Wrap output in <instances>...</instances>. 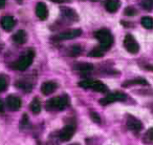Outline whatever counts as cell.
<instances>
[{"label": "cell", "mask_w": 153, "mask_h": 145, "mask_svg": "<svg viewBox=\"0 0 153 145\" xmlns=\"http://www.w3.org/2000/svg\"><path fill=\"white\" fill-rule=\"evenodd\" d=\"M94 37L99 40L100 47L103 51L109 49L113 43V37L111 35V33L109 32V30H107V28H102V30L97 31L94 33Z\"/></svg>", "instance_id": "1"}, {"label": "cell", "mask_w": 153, "mask_h": 145, "mask_svg": "<svg viewBox=\"0 0 153 145\" xmlns=\"http://www.w3.org/2000/svg\"><path fill=\"white\" fill-rule=\"evenodd\" d=\"M69 104V99L67 96H60L49 99L46 102L47 111H62Z\"/></svg>", "instance_id": "2"}, {"label": "cell", "mask_w": 153, "mask_h": 145, "mask_svg": "<svg viewBox=\"0 0 153 145\" xmlns=\"http://www.w3.org/2000/svg\"><path fill=\"white\" fill-rule=\"evenodd\" d=\"M34 58H35V52L33 49H30L25 55H23L18 61H16L13 64V68H15L17 70H25L32 64Z\"/></svg>", "instance_id": "3"}, {"label": "cell", "mask_w": 153, "mask_h": 145, "mask_svg": "<svg viewBox=\"0 0 153 145\" xmlns=\"http://www.w3.org/2000/svg\"><path fill=\"white\" fill-rule=\"evenodd\" d=\"M127 96H126L124 93L121 92H117V93H111L108 96L104 97L100 100V103L102 105H108L110 103L113 102H117V101H125Z\"/></svg>", "instance_id": "4"}, {"label": "cell", "mask_w": 153, "mask_h": 145, "mask_svg": "<svg viewBox=\"0 0 153 145\" xmlns=\"http://www.w3.org/2000/svg\"><path fill=\"white\" fill-rule=\"evenodd\" d=\"M82 34V31L80 28H74V30H68L65 32H62L60 34H58L57 36H55L53 39H55L56 41H63V40H69V39H74L79 37Z\"/></svg>", "instance_id": "5"}, {"label": "cell", "mask_w": 153, "mask_h": 145, "mask_svg": "<svg viewBox=\"0 0 153 145\" xmlns=\"http://www.w3.org/2000/svg\"><path fill=\"white\" fill-rule=\"evenodd\" d=\"M124 46H125V49H127L130 54H136L140 51V45L136 42L134 37L130 34L126 35L125 39H124Z\"/></svg>", "instance_id": "6"}, {"label": "cell", "mask_w": 153, "mask_h": 145, "mask_svg": "<svg viewBox=\"0 0 153 145\" xmlns=\"http://www.w3.org/2000/svg\"><path fill=\"white\" fill-rule=\"evenodd\" d=\"M126 125L132 132H140L143 128V124L137 118L133 117L131 115L127 116V120H126Z\"/></svg>", "instance_id": "7"}, {"label": "cell", "mask_w": 153, "mask_h": 145, "mask_svg": "<svg viewBox=\"0 0 153 145\" xmlns=\"http://www.w3.org/2000/svg\"><path fill=\"white\" fill-rule=\"evenodd\" d=\"M7 105L10 111H19L20 107H21V100H20L19 97L15 96V95H11L7 99Z\"/></svg>", "instance_id": "8"}, {"label": "cell", "mask_w": 153, "mask_h": 145, "mask_svg": "<svg viewBox=\"0 0 153 145\" xmlns=\"http://www.w3.org/2000/svg\"><path fill=\"white\" fill-rule=\"evenodd\" d=\"M74 134V127L72 125H67L61 129V132H60V134H59V137H60V139H61V141L67 142V141H69L70 139L72 138Z\"/></svg>", "instance_id": "9"}, {"label": "cell", "mask_w": 153, "mask_h": 145, "mask_svg": "<svg viewBox=\"0 0 153 145\" xmlns=\"http://www.w3.org/2000/svg\"><path fill=\"white\" fill-rule=\"evenodd\" d=\"M58 87V84L53 81H46L41 85V92L45 96H48V95L53 94Z\"/></svg>", "instance_id": "10"}, {"label": "cell", "mask_w": 153, "mask_h": 145, "mask_svg": "<svg viewBox=\"0 0 153 145\" xmlns=\"http://www.w3.org/2000/svg\"><path fill=\"white\" fill-rule=\"evenodd\" d=\"M36 15L39 19L45 20L48 16V11H47V7L45 3L39 2L36 5Z\"/></svg>", "instance_id": "11"}, {"label": "cell", "mask_w": 153, "mask_h": 145, "mask_svg": "<svg viewBox=\"0 0 153 145\" xmlns=\"http://www.w3.org/2000/svg\"><path fill=\"white\" fill-rule=\"evenodd\" d=\"M61 13L64 17H66L69 20H72V21H78V20H79V16H78L76 12L74 11V10L70 9V7H61Z\"/></svg>", "instance_id": "12"}, {"label": "cell", "mask_w": 153, "mask_h": 145, "mask_svg": "<svg viewBox=\"0 0 153 145\" xmlns=\"http://www.w3.org/2000/svg\"><path fill=\"white\" fill-rule=\"evenodd\" d=\"M16 21L12 16H3L1 18V26L4 28L5 31H11L15 26Z\"/></svg>", "instance_id": "13"}, {"label": "cell", "mask_w": 153, "mask_h": 145, "mask_svg": "<svg viewBox=\"0 0 153 145\" xmlns=\"http://www.w3.org/2000/svg\"><path fill=\"white\" fill-rule=\"evenodd\" d=\"M105 9L109 12V13H115V12L119 10L121 2L120 0H106L104 3Z\"/></svg>", "instance_id": "14"}, {"label": "cell", "mask_w": 153, "mask_h": 145, "mask_svg": "<svg viewBox=\"0 0 153 145\" xmlns=\"http://www.w3.org/2000/svg\"><path fill=\"white\" fill-rule=\"evenodd\" d=\"M12 39H13L14 42L17 43V44H24V43L26 42L27 36H26V33L24 32L23 30H20V31H18L16 34L13 35Z\"/></svg>", "instance_id": "15"}, {"label": "cell", "mask_w": 153, "mask_h": 145, "mask_svg": "<svg viewBox=\"0 0 153 145\" xmlns=\"http://www.w3.org/2000/svg\"><path fill=\"white\" fill-rule=\"evenodd\" d=\"M74 68L76 70H79V72H91L92 68H94V65L90 63H78L74 66Z\"/></svg>", "instance_id": "16"}, {"label": "cell", "mask_w": 153, "mask_h": 145, "mask_svg": "<svg viewBox=\"0 0 153 145\" xmlns=\"http://www.w3.org/2000/svg\"><path fill=\"white\" fill-rule=\"evenodd\" d=\"M135 84H140V85H148V82H147V80H145L144 78H135V79L126 81L125 83H123V86H130V85H135Z\"/></svg>", "instance_id": "17"}, {"label": "cell", "mask_w": 153, "mask_h": 145, "mask_svg": "<svg viewBox=\"0 0 153 145\" xmlns=\"http://www.w3.org/2000/svg\"><path fill=\"white\" fill-rule=\"evenodd\" d=\"M91 88L94 90V92H99V93H106L107 90H108V87H107L103 82L96 81V80H94V85H92Z\"/></svg>", "instance_id": "18"}, {"label": "cell", "mask_w": 153, "mask_h": 145, "mask_svg": "<svg viewBox=\"0 0 153 145\" xmlns=\"http://www.w3.org/2000/svg\"><path fill=\"white\" fill-rule=\"evenodd\" d=\"M30 109L34 114H39V113H40V111H41V103H40V101H39L38 98L33 99V101L30 102Z\"/></svg>", "instance_id": "19"}, {"label": "cell", "mask_w": 153, "mask_h": 145, "mask_svg": "<svg viewBox=\"0 0 153 145\" xmlns=\"http://www.w3.org/2000/svg\"><path fill=\"white\" fill-rule=\"evenodd\" d=\"M140 23L147 30H151L153 28V19L149 16H146V17H143L142 20H140Z\"/></svg>", "instance_id": "20"}, {"label": "cell", "mask_w": 153, "mask_h": 145, "mask_svg": "<svg viewBox=\"0 0 153 145\" xmlns=\"http://www.w3.org/2000/svg\"><path fill=\"white\" fill-rule=\"evenodd\" d=\"M104 52L105 51H103V49L99 46V47L94 49L91 52H89L88 56H89V57H94V58H100V57H103V55H104Z\"/></svg>", "instance_id": "21"}, {"label": "cell", "mask_w": 153, "mask_h": 145, "mask_svg": "<svg viewBox=\"0 0 153 145\" xmlns=\"http://www.w3.org/2000/svg\"><path fill=\"white\" fill-rule=\"evenodd\" d=\"M94 80L91 79H86V80H82V81L79 82V86L82 88H91L92 85H94Z\"/></svg>", "instance_id": "22"}, {"label": "cell", "mask_w": 153, "mask_h": 145, "mask_svg": "<svg viewBox=\"0 0 153 145\" xmlns=\"http://www.w3.org/2000/svg\"><path fill=\"white\" fill-rule=\"evenodd\" d=\"M144 142L145 143H151L153 142V127L149 128L146 132L144 136Z\"/></svg>", "instance_id": "23"}, {"label": "cell", "mask_w": 153, "mask_h": 145, "mask_svg": "<svg viewBox=\"0 0 153 145\" xmlns=\"http://www.w3.org/2000/svg\"><path fill=\"white\" fill-rule=\"evenodd\" d=\"M140 5L146 11H151L153 9V0H142Z\"/></svg>", "instance_id": "24"}, {"label": "cell", "mask_w": 153, "mask_h": 145, "mask_svg": "<svg viewBox=\"0 0 153 145\" xmlns=\"http://www.w3.org/2000/svg\"><path fill=\"white\" fill-rule=\"evenodd\" d=\"M7 78L5 77L4 75H0V93L3 92V90H5V88H7Z\"/></svg>", "instance_id": "25"}, {"label": "cell", "mask_w": 153, "mask_h": 145, "mask_svg": "<svg viewBox=\"0 0 153 145\" xmlns=\"http://www.w3.org/2000/svg\"><path fill=\"white\" fill-rule=\"evenodd\" d=\"M69 53H70V56L79 55V54L81 53V47H80V45H72L69 49Z\"/></svg>", "instance_id": "26"}, {"label": "cell", "mask_w": 153, "mask_h": 145, "mask_svg": "<svg viewBox=\"0 0 153 145\" xmlns=\"http://www.w3.org/2000/svg\"><path fill=\"white\" fill-rule=\"evenodd\" d=\"M124 14L127 16H135L136 14H137V11H136L134 7H128L125 9V11H124Z\"/></svg>", "instance_id": "27"}, {"label": "cell", "mask_w": 153, "mask_h": 145, "mask_svg": "<svg viewBox=\"0 0 153 145\" xmlns=\"http://www.w3.org/2000/svg\"><path fill=\"white\" fill-rule=\"evenodd\" d=\"M90 118H91V119L94 120V122H96V123H101L100 116H99L97 113H94V111H92V113L90 114Z\"/></svg>", "instance_id": "28"}, {"label": "cell", "mask_w": 153, "mask_h": 145, "mask_svg": "<svg viewBox=\"0 0 153 145\" xmlns=\"http://www.w3.org/2000/svg\"><path fill=\"white\" fill-rule=\"evenodd\" d=\"M53 2H57V3H65V2H70V0H51Z\"/></svg>", "instance_id": "29"}, {"label": "cell", "mask_w": 153, "mask_h": 145, "mask_svg": "<svg viewBox=\"0 0 153 145\" xmlns=\"http://www.w3.org/2000/svg\"><path fill=\"white\" fill-rule=\"evenodd\" d=\"M27 123V116L26 115H23V117H22V121H21V125H25V124Z\"/></svg>", "instance_id": "30"}, {"label": "cell", "mask_w": 153, "mask_h": 145, "mask_svg": "<svg viewBox=\"0 0 153 145\" xmlns=\"http://www.w3.org/2000/svg\"><path fill=\"white\" fill-rule=\"evenodd\" d=\"M5 7V0H0V9H3Z\"/></svg>", "instance_id": "31"}, {"label": "cell", "mask_w": 153, "mask_h": 145, "mask_svg": "<svg viewBox=\"0 0 153 145\" xmlns=\"http://www.w3.org/2000/svg\"><path fill=\"white\" fill-rule=\"evenodd\" d=\"M0 111H3V103H2V101H0Z\"/></svg>", "instance_id": "32"}, {"label": "cell", "mask_w": 153, "mask_h": 145, "mask_svg": "<svg viewBox=\"0 0 153 145\" xmlns=\"http://www.w3.org/2000/svg\"><path fill=\"white\" fill-rule=\"evenodd\" d=\"M146 68H147V70H152V72H153V66H152V65H148V66H146Z\"/></svg>", "instance_id": "33"}, {"label": "cell", "mask_w": 153, "mask_h": 145, "mask_svg": "<svg viewBox=\"0 0 153 145\" xmlns=\"http://www.w3.org/2000/svg\"><path fill=\"white\" fill-rule=\"evenodd\" d=\"M16 1H17L18 3H22V1H23V0H16Z\"/></svg>", "instance_id": "34"}, {"label": "cell", "mask_w": 153, "mask_h": 145, "mask_svg": "<svg viewBox=\"0 0 153 145\" xmlns=\"http://www.w3.org/2000/svg\"><path fill=\"white\" fill-rule=\"evenodd\" d=\"M90 1H94L96 2V1H99V0H90Z\"/></svg>", "instance_id": "35"}, {"label": "cell", "mask_w": 153, "mask_h": 145, "mask_svg": "<svg viewBox=\"0 0 153 145\" xmlns=\"http://www.w3.org/2000/svg\"></svg>", "instance_id": "36"}]
</instances>
